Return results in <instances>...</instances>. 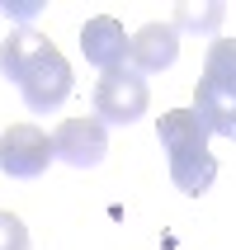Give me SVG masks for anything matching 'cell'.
<instances>
[{
    "instance_id": "cell-1",
    "label": "cell",
    "mask_w": 236,
    "mask_h": 250,
    "mask_svg": "<svg viewBox=\"0 0 236 250\" xmlns=\"http://www.w3.org/2000/svg\"><path fill=\"white\" fill-rule=\"evenodd\" d=\"M147 104H151V90H147V81H142L132 66H113V71L99 76V85H95L99 123H113V127L137 123L142 113H147Z\"/></svg>"
},
{
    "instance_id": "cell-2",
    "label": "cell",
    "mask_w": 236,
    "mask_h": 250,
    "mask_svg": "<svg viewBox=\"0 0 236 250\" xmlns=\"http://www.w3.org/2000/svg\"><path fill=\"white\" fill-rule=\"evenodd\" d=\"M57 161L52 151V137L33 123H14L0 132V170L10 180H38L43 170Z\"/></svg>"
},
{
    "instance_id": "cell-3",
    "label": "cell",
    "mask_w": 236,
    "mask_h": 250,
    "mask_svg": "<svg viewBox=\"0 0 236 250\" xmlns=\"http://www.w3.org/2000/svg\"><path fill=\"white\" fill-rule=\"evenodd\" d=\"M71 85H76V81H71L66 57H62V52L52 47V52L43 57L38 66H33V71L24 76V81H19V95H24V104H28L33 113H57L62 104H66Z\"/></svg>"
},
{
    "instance_id": "cell-4",
    "label": "cell",
    "mask_w": 236,
    "mask_h": 250,
    "mask_svg": "<svg viewBox=\"0 0 236 250\" xmlns=\"http://www.w3.org/2000/svg\"><path fill=\"white\" fill-rule=\"evenodd\" d=\"M52 151H57V161H66V166H76V170L99 166L104 151H109L104 123H99V118H66V123H57Z\"/></svg>"
},
{
    "instance_id": "cell-5",
    "label": "cell",
    "mask_w": 236,
    "mask_h": 250,
    "mask_svg": "<svg viewBox=\"0 0 236 250\" xmlns=\"http://www.w3.org/2000/svg\"><path fill=\"white\" fill-rule=\"evenodd\" d=\"M180 57V33L175 24H142L132 38H128V66L137 76H156V71L175 66Z\"/></svg>"
},
{
    "instance_id": "cell-6",
    "label": "cell",
    "mask_w": 236,
    "mask_h": 250,
    "mask_svg": "<svg viewBox=\"0 0 236 250\" xmlns=\"http://www.w3.org/2000/svg\"><path fill=\"white\" fill-rule=\"evenodd\" d=\"M81 52H85V62L99 66V71L128 66V33H123V24H118L113 14H95V19H85V28H81Z\"/></svg>"
},
{
    "instance_id": "cell-7",
    "label": "cell",
    "mask_w": 236,
    "mask_h": 250,
    "mask_svg": "<svg viewBox=\"0 0 236 250\" xmlns=\"http://www.w3.org/2000/svg\"><path fill=\"white\" fill-rule=\"evenodd\" d=\"M156 137H161L166 156H198V151H208V127H203V118H198L194 109H170V113H161Z\"/></svg>"
},
{
    "instance_id": "cell-8",
    "label": "cell",
    "mask_w": 236,
    "mask_h": 250,
    "mask_svg": "<svg viewBox=\"0 0 236 250\" xmlns=\"http://www.w3.org/2000/svg\"><path fill=\"white\" fill-rule=\"evenodd\" d=\"M194 113L203 118L208 132L236 142V90L213 85V81H198V90H194Z\"/></svg>"
},
{
    "instance_id": "cell-9",
    "label": "cell",
    "mask_w": 236,
    "mask_h": 250,
    "mask_svg": "<svg viewBox=\"0 0 236 250\" xmlns=\"http://www.w3.org/2000/svg\"><path fill=\"white\" fill-rule=\"evenodd\" d=\"M47 52H52V42L43 38V33H33V28H14L10 38L0 42V71H5V76L19 85V81H24V76L38 66Z\"/></svg>"
},
{
    "instance_id": "cell-10",
    "label": "cell",
    "mask_w": 236,
    "mask_h": 250,
    "mask_svg": "<svg viewBox=\"0 0 236 250\" xmlns=\"http://www.w3.org/2000/svg\"><path fill=\"white\" fill-rule=\"evenodd\" d=\"M213 180H217V161H213V151H198V156H170V184L180 189V194L198 198L208 194Z\"/></svg>"
},
{
    "instance_id": "cell-11",
    "label": "cell",
    "mask_w": 236,
    "mask_h": 250,
    "mask_svg": "<svg viewBox=\"0 0 236 250\" xmlns=\"http://www.w3.org/2000/svg\"><path fill=\"white\" fill-rule=\"evenodd\" d=\"M227 5L222 0H180L175 5V33H198V38H217Z\"/></svg>"
},
{
    "instance_id": "cell-12",
    "label": "cell",
    "mask_w": 236,
    "mask_h": 250,
    "mask_svg": "<svg viewBox=\"0 0 236 250\" xmlns=\"http://www.w3.org/2000/svg\"><path fill=\"white\" fill-rule=\"evenodd\" d=\"M198 81H213V85L236 90V38H213V42H208L203 76H198Z\"/></svg>"
},
{
    "instance_id": "cell-13",
    "label": "cell",
    "mask_w": 236,
    "mask_h": 250,
    "mask_svg": "<svg viewBox=\"0 0 236 250\" xmlns=\"http://www.w3.org/2000/svg\"><path fill=\"white\" fill-rule=\"evenodd\" d=\"M0 250H28V227L14 212H0Z\"/></svg>"
},
{
    "instance_id": "cell-14",
    "label": "cell",
    "mask_w": 236,
    "mask_h": 250,
    "mask_svg": "<svg viewBox=\"0 0 236 250\" xmlns=\"http://www.w3.org/2000/svg\"><path fill=\"white\" fill-rule=\"evenodd\" d=\"M10 14H19V19H28V14H38V5H5Z\"/></svg>"
}]
</instances>
